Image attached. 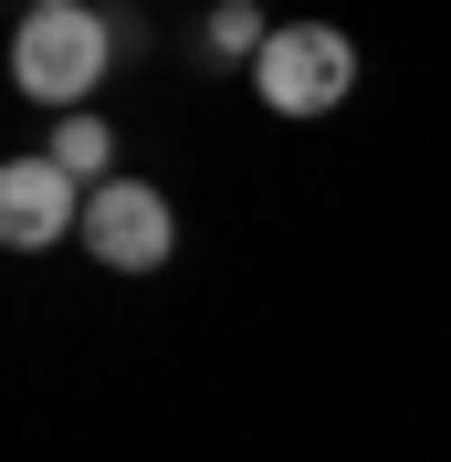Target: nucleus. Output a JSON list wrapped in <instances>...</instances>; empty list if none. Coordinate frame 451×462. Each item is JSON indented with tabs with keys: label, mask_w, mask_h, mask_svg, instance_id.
Returning a JSON list of instances; mask_svg holds the SVG:
<instances>
[{
	"label": "nucleus",
	"mask_w": 451,
	"mask_h": 462,
	"mask_svg": "<svg viewBox=\"0 0 451 462\" xmlns=\"http://www.w3.org/2000/svg\"><path fill=\"white\" fill-rule=\"evenodd\" d=\"M115 42H126V32H115L106 11H85V0H63V11H22V32H11V85H22L32 106L74 116V106L115 74Z\"/></svg>",
	"instance_id": "1"
},
{
	"label": "nucleus",
	"mask_w": 451,
	"mask_h": 462,
	"mask_svg": "<svg viewBox=\"0 0 451 462\" xmlns=\"http://www.w3.org/2000/svg\"><path fill=\"white\" fill-rule=\"evenodd\" d=\"M253 95H262V116H294V126L336 116L346 95H357V32L273 22V42H262V63H253Z\"/></svg>",
	"instance_id": "2"
},
{
	"label": "nucleus",
	"mask_w": 451,
	"mask_h": 462,
	"mask_svg": "<svg viewBox=\"0 0 451 462\" xmlns=\"http://www.w3.org/2000/svg\"><path fill=\"white\" fill-rule=\"evenodd\" d=\"M106 273H158V263L179 253V210H169V189L158 179H126L115 169L106 189H85V231H74Z\"/></svg>",
	"instance_id": "3"
},
{
	"label": "nucleus",
	"mask_w": 451,
	"mask_h": 462,
	"mask_svg": "<svg viewBox=\"0 0 451 462\" xmlns=\"http://www.w3.org/2000/svg\"><path fill=\"white\" fill-rule=\"evenodd\" d=\"M63 231H85V179L53 158H11L0 169V242L11 253H53Z\"/></svg>",
	"instance_id": "4"
},
{
	"label": "nucleus",
	"mask_w": 451,
	"mask_h": 462,
	"mask_svg": "<svg viewBox=\"0 0 451 462\" xmlns=\"http://www.w3.org/2000/svg\"><path fill=\"white\" fill-rule=\"evenodd\" d=\"M42 158H53V169H74L85 189H106V179H115V126L74 106V116H53V147H42Z\"/></svg>",
	"instance_id": "5"
},
{
	"label": "nucleus",
	"mask_w": 451,
	"mask_h": 462,
	"mask_svg": "<svg viewBox=\"0 0 451 462\" xmlns=\"http://www.w3.org/2000/svg\"><path fill=\"white\" fill-rule=\"evenodd\" d=\"M262 42H273V22H262L253 0H221V11L199 22V53L210 63H262Z\"/></svg>",
	"instance_id": "6"
},
{
	"label": "nucleus",
	"mask_w": 451,
	"mask_h": 462,
	"mask_svg": "<svg viewBox=\"0 0 451 462\" xmlns=\"http://www.w3.org/2000/svg\"><path fill=\"white\" fill-rule=\"evenodd\" d=\"M32 11H63V0H32Z\"/></svg>",
	"instance_id": "7"
}]
</instances>
